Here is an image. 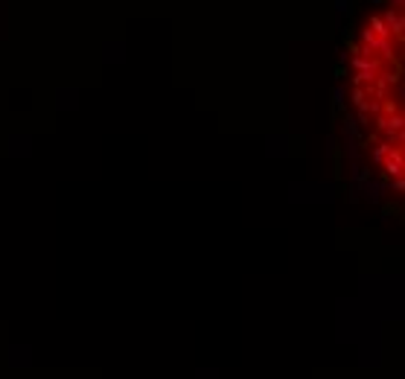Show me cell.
<instances>
[{"label":"cell","instance_id":"6da1fadb","mask_svg":"<svg viewBox=\"0 0 405 379\" xmlns=\"http://www.w3.org/2000/svg\"><path fill=\"white\" fill-rule=\"evenodd\" d=\"M353 102L373 146L385 152L382 170L402 181V0L376 9L353 44Z\"/></svg>","mask_w":405,"mask_h":379}]
</instances>
